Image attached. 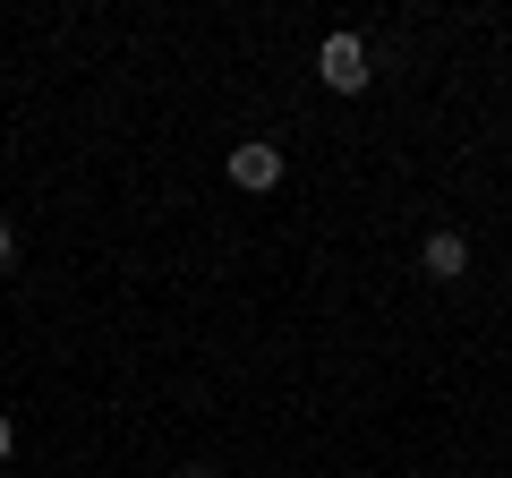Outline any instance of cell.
Instances as JSON below:
<instances>
[{
  "label": "cell",
  "mask_w": 512,
  "mask_h": 478,
  "mask_svg": "<svg viewBox=\"0 0 512 478\" xmlns=\"http://www.w3.org/2000/svg\"><path fill=\"white\" fill-rule=\"evenodd\" d=\"M316 69H325V86H333V94H359V86H367V43H359V35H325Z\"/></svg>",
  "instance_id": "cell-1"
},
{
  "label": "cell",
  "mask_w": 512,
  "mask_h": 478,
  "mask_svg": "<svg viewBox=\"0 0 512 478\" xmlns=\"http://www.w3.org/2000/svg\"><path fill=\"white\" fill-rule=\"evenodd\" d=\"M419 265H427V282H461V274H470V239H461V231H436V239L419 248Z\"/></svg>",
  "instance_id": "cell-2"
},
{
  "label": "cell",
  "mask_w": 512,
  "mask_h": 478,
  "mask_svg": "<svg viewBox=\"0 0 512 478\" xmlns=\"http://www.w3.org/2000/svg\"><path fill=\"white\" fill-rule=\"evenodd\" d=\"M231 180L239 188H274L282 180V154L274 146H231Z\"/></svg>",
  "instance_id": "cell-3"
},
{
  "label": "cell",
  "mask_w": 512,
  "mask_h": 478,
  "mask_svg": "<svg viewBox=\"0 0 512 478\" xmlns=\"http://www.w3.org/2000/svg\"><path fill=\"white\" fill-rule=\"evenodd\" d=\"M0 265H18V231L9 222H0Z\"/></svg>",
  "instance_id": "cell-4"
},
{
  "label": "cell",
  "mask_w": 512,
  "mask_h": 478,
  "mask_svg": "<svg viewBox=\"0 0 512 478\" xmlns=\"http://www.w3.org/2000/svg\"><path fill=\"white\" fill-rule=\"evenodd\" d=\"M180 478H222V470H214V461H188V470H180Z\"/></svg>",
  "instance_id": "cell-5"
},
{
  "label": "cell",
  "mask_w": 512,
  "mask_h": 478,
  "mask_svg": "<svg viewBox=\"0 0 512 478\" xmlns=\"http://www.w3.org/2000/svg\"><path fill=\"white\" fill-rule=\"evenodd\" d=\"M9 444H18V427H9V419H0V461H9Z\"/></svg>",
  "instance_id": "cell-6"
}]
</instances>
